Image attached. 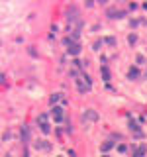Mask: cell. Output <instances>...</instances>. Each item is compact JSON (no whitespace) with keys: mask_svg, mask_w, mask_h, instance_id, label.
Here are the masks:
<instances>
[{"mask_svg":"<svg viewBox=\"0 0 147 157\" xmlns=\"http://www.w3.org/2000/svg\"><path fill=\"white\" fill-rule=\"evenodd\" d=\"M127 41H129V43L134 45V43L137 41V35H136V34H129V35H127Z\"/></svg>","mask_w":147,"mask_h":157,"instance_id":"cell-12","label":"cell"},{"mask_svg":"<svg viewBox=\"0 0 147 157\" xmlns=\"http://www.w3.org/2000/svg\"><path fill=\"white\" fill-rule=\"evenodd\" d=\"M106 14H108V18H124V12L116 10V8H108Z\"/></svg>","mask_w":147,"mask_h":157,"instance_id":"cell-4","label":"cell"},{"mask_svg":"<svg viewBox=\"0 0 147 157\" xmlns=\"http://www.w3.org/2000/svg\"><path fill=\"white\" fill-rule=\"evenodd\" d=\"M51 116H53L55 122H61V120H63V108H61V106H55V108L51 110Z\"/></svg>","mask_w":147,"mask_h":157,"instance_id":"cell-2","label":"cell"},{"mask_svg":"<svg viewBox=\"0 0 147 157\" xmlns=\"http://www.w3.org/2000/svg\"><path fill=\"white\" fill-rule=\"evenodd\" d=\"M82 120H92V122H96V120H98V114L94 112V110H86V112L82 114Z\"/></svg>","mask_w":147,"mask_h":157,"instance_id":"cell-3","label":"cell"},{"mask_svg":"<svg viewBox=\"0 0 147 157\" xmlns=\"http://www.w3.org/2000/svg\"><path fill=\"white\" fill-rule=\"evenodd\" d=\"M67 155H69V157H77V155H75V151H73V149H69V153H67Z\"/></svg>","mask_w":147,"mask_h":157,"instance_id":"cell-16","label":"cell"},{"mask_svg":"<svg viewBox=\"0 0 147 157\" xmlns=\"http://www.w3.org/2000/svg\"><path fill=\"white\" fill-rule=\"evenodd\" d=\"M125 149H127V147H125V145H124V143H120V145H118V151H122V153H124Z\"/></svg>","mask_w":147,"mask_h":157,"instance_id":"cell-15","label":"cell"},{"mask_svg":"<svg viewBox=\"0 0 147 157\" xmlns=\"http://www.w3.org/2000/svg\"><path fill=\"white\" fill-rule=\"evenodd\" d=\"M127 77H129V78H137V77H139V69H137V67H131L129 71H127Z\"/></svg>","mask_w":147,"mask_h":157,"instance_id":"cell-7","label":"cell"},{"mask_svg":"<svg viewBox=\"0 0 147 157\" xmlns=\"http://www.w3.org/2000/svg\"><path fill=\"white\" fill-rule=\"evenodd\" d=\"M41 132H43V134H49V132H51V124H41Z\"/></svg>","mask_w":147,"mask_h":157,"instance_id":"cell-9","label":"cell"},{"mask_svg":"<svg viewBox=\"0 0 147 157\" xmlns=\"http://www.w3.org/2000/svg\"><path fill=\"white\" fill-rule=\"evenodd\" d=\"M65 45H67V53L69 55H79L80 53V45H79V41H71V39H65Z\"/></svg>","mask_w":147,"mask_h":157,"instance_id":"cell-1","label":"cell"},{"mask_svg":"<svg viewBox=\"0 0 147 157\" xmlns=\"http://www.w3.org/2000/svg\"><path fill=\"white\" fill-rule=\"evenodd\" d=\"M59 98H61V94H53V96L49 98V102H51V104H55V106H57V100H59Z\"/></svg>","mask_w":147,"mask_h":157,"instance_id":"cell-13","label":"cell"},{"mask_svg":"<svg viewBox=\"0 0 147 157\" xmlns=\"http://www.w3.org/2000/svg\"><path fill=\"white\" fill-rule=\"evenodd\" d=\"M145 153H147V145H139L136 151H134V157H143Z\"/></svg>","mask_w":147,"mask_h":157,"instance_id":"cell-5","label":"cell"},{"mask_svg":"<svg viewBox=\"0 0 147 157\" xmlns=\"http://www.w3.org/2000/svg\"><path fill=\"white\" fill-rule=\"evenodd\" d=\"M100 75L104 77V81H110V69L106 67V65H102L100 67Z\"/></svg>","mask_w":147,"mask_h":157,"instance_id":"cell-6","label":"cell"},{"mask_svg":"<svg viewBox=\"0 0 147 157\" xmlns=\"http://www.w3.org/2000/svg\"><path fill=\"white\" fill-rule=\"evenodd\" d=\"M28 139H30V130H28V126H24L22 128V141L26 143Z\"/></svg>","mask_w":147,"mask_h":157,"instance_id":"cell-8","label":"cell"},{"mask_svg":"<svg viewBox=\"0 0 147 157\" xmlns=\"http://www.w3.org/2000/svg\"><path fill=\"white\" fill-rule=\"evenodd\" d=\"M112 147H114V141H106V143L102 145V151H110Z\"/></svg>","mask_w":147,"mask_h":157,"instance_id":"cell-10","label":"cell"},{"mask_svg":"<svg viewBox=\"0 0 147 157\" xmlns=\"http://www.w3.org/2000/svg\"><path fill=\"white\" fill-rule=\"evenodd\" d=\"M104 41H106V43H108V45H114V43H116V39H114V37H106Z\"/></svg>","mask_w":147,"mask_h":157,"instance_id":"cell-14","label":"cell"},{"mask_svg":"<svg viewBox=\"0 0 147 157\" xmlns=\"http://www.w3.org/2000/svg\"><path fill=\"white\" fill-rule=\"evenodd\" d=\"M35 147H37V149H49V143H45V141H37Z\"/></svg>","mask_w":147,"mask_h":157,"instance_id":"cell-11","label":"cell"}]
</instances>
